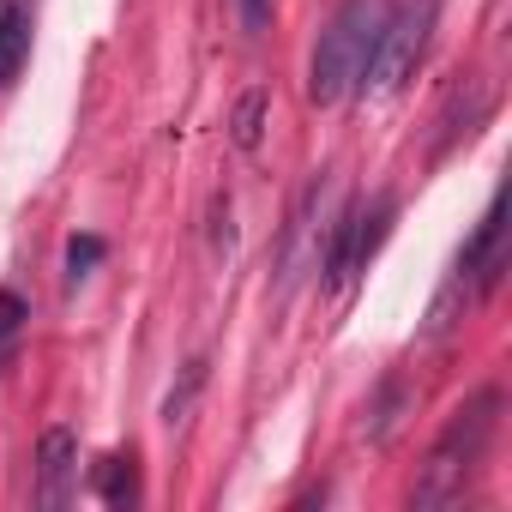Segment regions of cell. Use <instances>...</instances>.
<instances>
[{"mask_svg": "<svg viewBox=\"0 0 512 512\" xmlns=\"http://www.w3.org/2000/svg\"><path fill=\"white\" fill-rule=\"evenodd\" d=\"M380 25H386V0H344L326 19V31L314 43V67H308V97L314 103H338L344 91H356Z\"/></svg>", "mask_w": 512, "mask_h": 512, "instance_id": "1", "label": "cell"}, {"mask_svg": "<svg viewBox=\"0 0 512 512\" xmlns=\"http://www.w3.org/2000/svg\"><path fill=\"white\" fill-rule=\"evenodd\" d=\"M494 410H500V392H476L440 434V446L428 452L422 464V482H416V506H446L464 494V482L476 476L488 440H494Z\"/></svg>", "mask_w": 512, "mask_h": 512, "instance_id": "2", "label": "cell"}, {"mask_svg": "<svg viewBox=\"0 0 512 512\" xmlns=\"http://www.w3.org/2000/svg\"><path fill=\"white\" fill-rule=\"evenodd\" d=\"M428 31H434V0H410V7L386 13V25H380V37H374V55H368V67H362L356 85H362L368 97H398V91L416 79V67H422Z\"/></svg>", "mask_w": 512, "mask_h": 512, "instance_id": "3", "label": "cell"}, {"mask_svg": "<svg viewBox=\"0 0 512 512\" xmlns=\"http://www.w3.org/2000/svg\"><path fill=\"white\" fill-rule=\"evenodd\" d=\"M73 488H79V440H73V428H49L37 440V506L61 512L73 500Z\"/></svg>", "mask_w": 512, "mask_h": 512, "instance_id": "4", "label": "cell"}, {"mask_svg": "<svg viewBox=\"0 0 512 512\" xmlns=\"http://www.w3.org/2000/svg\"><path fill=\"white\" fill-rule=\"evenodd\" d=\"M31 55V13L19 0H0V85H13Z\"/></svg>", "mask_w": 512, "mask_h": 512, "instance_id": "5", "label": "cell"}, {"mask_svg": "<svg viewBox=\"0 0 512 512\" xmlns=\"http://www.w3.org/2000/svg\"><path fill=\"white\" fill-rule=\"evenodd\" d=\"M229 139H235L241 151H260V139H266V91H260V85L241 91L235 121H229Z\"/></svg>", "mask_w": 512, "mask_h": 512, "instance_id": "6", "label": "cell"}, {"mask_svg": "<svg viewBox=\"0 0 512 512\" xmlns=\"http://www.w3.org/2000/svg\"><path fill=\"white\" fill-rule=\"evenodd\" d=\"M97 488H103V500H109V506H133V500H139L133 458H121V452H115V458H103V464H97Z\"/></svg>", "mask_w": 512, "mask_h": 512, "instance_id": "7", "label": "cell"}, {"mask_svg": "<svg viewBox=\"0 0 512 512\" xmlns=\"http://www.w3.org/2000/svg\"><path fill=\"white\" fill-rule=\"evenodd\" d=\"M97 260H103V241H97V235H73V241H67V278H73V284H79Z\"/></svg>", "mask_w": 512, "mask_h": 512, "instance_id": "8", "label": "cell"}, {"mask_svg": "<svg viewBox=\"0 0 512 512\" xmlns=\"http://www.w3.org/2000/svg\"><path fill=\"white\" fill-rule=\"evenodd\" d=\"M199 380H205V362H193V368H187V386H181V392H169V404H163V422H169V428H175V422L187 416V404H193Z\"/></svg>", "mask_w": 512, "mask_h": 512, "instance_id": "9", "label": "cell"}, {"mask_svg": "<svg viewBox=\"0 0 512 512\" xmlns=\"http://www.w3.org/2000/svg\"><path fill=\"white\" fill-rule=\"evenodd\" d=\"M241 19H247V31H266V19H272V0H241Z\"/></svg>", "mask_w": 512, "mask_h": 512, "instance_id": "10", "label": "cell"}, {"mask_svg": "<svg viewBox=\"0 0 512 512\" xmlns=\"http://www.w3.org/2000/svg\"><path fill=\"white\" fill-rule=\"evenodd\" d=\"M19 314H25V302H19V296H0V338H13Z\"/></svg>", "mask_w": 512, "mask_h": 512, "instance_id": "11", "label": "cell"}]
</instances>
